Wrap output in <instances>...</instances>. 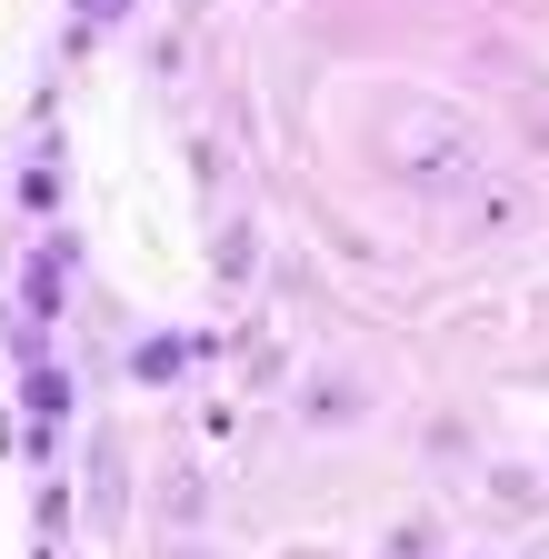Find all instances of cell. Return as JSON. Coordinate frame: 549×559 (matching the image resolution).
I'll list each match as a JSON object with an SVG mask.
<instances>
[{"instance_id": "1", "label": "cell", "mask_w": 549, "mask_h": 559, "mask_svg": "<svg viewBox=\"0 0 549 559\" xmlns=\"http://www.w3.org/2000/svg\"><path fill=\"white\" fill-rule=\"evenodd\" d=\"M180 360H190V349H180V340H151V349H141V360H130V370H141V380H170Z\"/></svg>"}]
</instances>
